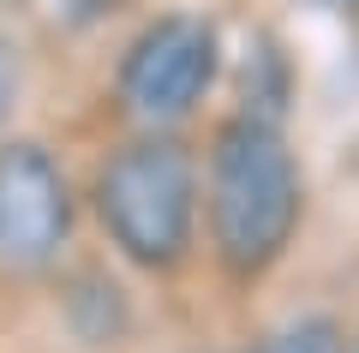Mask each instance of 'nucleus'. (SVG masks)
<instances>
[{
  "mask_svg": "<svg viewBox=\"0 0 359 353\" xmlns=\"http://www.w3.org/2000/svg\"><path fill=\"white\" fill-rule=\"evenodd\" d=\"M210 246L240 281L264 276L299 227V168L294 150L264 114H240L210 150Z\"/></svg>",
  "mask_w": 359,
  "mask_h": 353,
  "instance_id": "f257e3e1",
  "label": "nucleus"
},
{
  "mask_svg": "<svg viewBox=\"0 0 359 353\" xmlns=\"http://www.w3.org/2000/svg\"><path fill=\"white\" fill-rule=\"evenodd\" d=\"M96 215L108 240L144 269L186 258L198 222V168L174 138H138L96 174Z\"/></svg>",
  "mask_w": 359,
  "mask_h": 353,
  "instance_id": "f03ea898",
  "label": "nucleus"
},
{
  "mask_svg": "<svg viewBox=\"0 0 359 353\" xmlns=\"http://www.w3.org/2000/svg\"><path fill=\"white\" fill-rule=\"evenodd\" d=\"M216 66H222V48H216V30L204 18H156L126 48L120 102L138 120H150V126L180 120V114L198 108V96L210 90Z\"/></svg>",
  "mask_w": 359,
  "mask_h": 353,
  "instance_id": "7ed1b4c3",
  "label": "nucleus"
},
{
  "mask_svg": "<svg viewBox=\"0 0 359 353\" xmlns=\"http://www.w3.org/2000/svg\"><path fill=\"white\" fill-rule=\"evenodd\" d=\"M72 227L66 174L42 144H0V269H48Z\"/></svg>",
  "mask_w": 359,
  "mask_h": 353,
  "instance_id": "20e7f679",
  "label": "nucleus"
},
{
  "mask_svg": "<svg viewBox=\"0 0 359 353\" xmlns=\"http://www.w3.org/2000/svg\"><path fill=\"white\" fill-rule=\"evenodd\" d=\"M341 329L330 324V317H299V324H287L282 335H269L257 353H341Z\"/></svg>",
  "mask_w": 359,
  "mask_h": 353,
  "instance_id": "39448f33",
  "label": "nucleus"
},
{
  "mask_svg": "<svg viewBox=\"0 0 359 353\" xmlns=\"http://www.w3.org/2000/svg\"><path fill=\"white\" fill-rule=\"evenodd\" d=\"M13 108H18V54H13V42L0 36V126H6Z\"/></svg>",
  "mask_w": 359,
  "mask_h": 353,
  "instance_id": "423d86ee",
  "label": "nucleus"
},
{
  "mask_svg": "<svg viewBox=\"0 0 359 353\" xmlns=\"http://www.w3.org/2000/svg\"><path fill=\"white\" fill-rule=\"evenodd\" d=\"M311 6H323V13H359V0H311Z\"/></svg>",
  "mask_w": 359,
  "mask_h": 353,
  "instance_id": "0eeeda50",
  "label": "nucleus"
},
{
  "mask_svg": "<svg viewBox=\"0 0 359 353\" xmlns=\"http://www.w3.org/2000/svg\"><path fill=\"white\" fill-rule=\"evenodd\" d=\"M341 353H359V329H353V335H347V341H341Z\"/></svg>",
  "mask_w": 359,
  "mask_h": 353,
  "instance_id": "6e6552de",
  "label": "nucleus"
}]
</instances>
